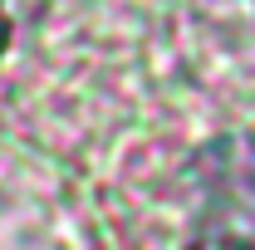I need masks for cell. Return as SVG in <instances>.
<instances>
[{"label":"cell","instance_id":"7a4b0ae2","mask_svg":"<svg viewBox=\"0 0 255 250\" xmlns=\"http://www.w3.org/2000/svg\"><path fill=\"white\" fill-rule=\"evenodd\" d=\"M5 44H10V5L0 0V54H5Z\"/></svg>","mask_w":255,"mask_h":250},{"label":"cell","instance_id":"6da1fadb","mask_svg":"<svg viewBox=\"0 0 255 250\" xmlns=\"http://www.w3.org/2000/svg\"><path fill=\"white\" fill-rule=\"evenodd\" d=\"M191 250H255V241H246V236H206Z\"/></svg>","mask_w":255,"mask_h":250}]
</instances>
